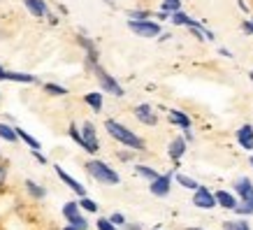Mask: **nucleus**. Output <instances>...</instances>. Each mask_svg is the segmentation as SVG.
I'll return each mask as SVG.
<instances>
[{
	"label": "nucleus",
	"mask_w": 253,
	"mask_h": 230,
	"mask_svg": "<svg viewBox=\"0 0 253 230\" xmlns=\"http://www.w3.org/2000/svg\"><path fill=\"white\" fill-rule=\"evenodd\" d=\"M105 128H107L109 135H112L116 142H121L123 146H130V149H137V151L146 149V146H144V139L139 138V135H135L130 128H126V126H121L119 121H114V119L105 121Z\"/></svg>",
	"instance_id": "f257e3e1"
},
{
	"label": "nucleus",
	"mask_w": 253,
	"mask_h": 230,
	"mask_svg": "<svg viewBox=\"0 0 253 230\" xmlns=\"http://www.w3.org/2000/svg\"><path fill=\"white\" fill-rule=\"evenodd\" d=\"M86 170H88V175H91L95 182H100V184H107V186L119 184V175H116L114 170L109 168L107 163H102V161H88V163H86Z\"/></svg>",
	"instance_id": "f03ea898"
},
{
	"label": "nucleus",
	"mask_w": 253,
	"mask_h": 230,
	"mask_svg": "<svg viewBox=\"0 0 253 230\" xmlns=\"http://www.w3.org/2000/svg\"><path fill=\"white\" fill-rule=\"evenodd\" d=\"M86 65H88V68L93 70V75H95V79H98L100 82V89H102V91H109L112 93V95H119V98H121L123 93V89H121V84H119V82H116L114 77L109 75V72H105V70L100 68L98 65V61L95 63H91V61H86Z\"/></svg>",
	"instance_id": "7ed1b4c3"
},
{
	"label": "nucleus",
	"mask_w": 253,
	"mask_h": 230,
	"mask_svg": "<svg viewBox=\"0 0 253 230\" xmlns=\"http://www.w3.org/2000/svg\"><path fill=\"white\" fill-rule=\"evenodd\" d=\"M128 28H130L135 35L139 38H156V35H161V23L156 21H128Z\"/></svg>",
	"instance_id": "20e7f679"
},
{
	"label": "nucleus",
	"mask_w": 253,
	"mask_h": 230,
	"mask_svg": "<svg viewBox=\"0 0 253 230\" xmlns=\"http://www.w3.org/2000/svg\"><path fill=\"white\" fill-rule=\"evenodd\" d=\"M193 205H195V207H200V209H211V207H216V205H218V202H216V193L207 191L205 186H200L198 191L193 193Z\"/></svg>",
	"instance_id": "39448f33"
},
{
	"label": "nucleus",
	"mask_w": 253,
	"mask_h": 230,
	"mask_svg": "<svg viewBox=\"0 0 253 230\" xmlns=\"http://www.w3.org/2000/svg\"><path fill=\"white\" fill-rule=\"evenodd\" d=\"M82 135H84V151L95 153L98 151V135H95V126L86 121L84 128H82Z\"/></svg>",
	"instance_id": "423d86ee"
},
{
	"label": "nucleus",
	"mask_w": 253,
	"mask_h": 230,
	"mask_svg": "<svg viewBox=\"0 0 253 230\" xmlns=\"http://www.w3.org/2000/svg\"><path fill=\"white\" fill-rule=\"evenodd\" d=\"M169 186H172V175H161L158 179H154L151 184H149V191L154 193V195H158V198H163V195H168L169 193Z\"/></svg>",
	"instance_id": "0eeeda50"
},
{
	"label": "nucleus",
	"mask_w": 253,
	"mask_h": 230,
	"mask_svg": "<svg viewBox=\"0 0 253 230\" xmlns=\"http://www.w3.org/2000/svg\"><path fill=\"white\" fill-rule=\"evenodd\" d=\"M56 175L61 177L63 182L68 184V188H70V191H75V193H77V195H79V198H84V195H86V188H84V186L79 184V182H77V179H75V177H70V175H68V172H65V170H63V168H58V165H56Z\"/></svg>",
	"instance_id": "6e6552de"
},
{
	"label": "nucleus",
	"mask_w": 253,
	"mask_h": 230,
	"mask_svg": "<svg viewBox=\"0 0 253 230\" xmlns=\"http://www.w3.org/2000/svg\"><path fill=\"white\" fill-rule=\"evenodd\" d=\"M135 116H137L142 123H146V126H156V123H158V116H156L151 105H137V107H135Z\"/></svg>",
	"instance_id": "1a4fd4ad"
},
{
	"label": "nucleus",
	"mask_w": 253,
	"mask_h": 230,
	"mask_svg": "<svg viewBox=\"0 0 253 230\" xmlns=\"http://www.w3.org/2000/svg\"><path fill=\"white\" fill-rule=\"evenodd\" d=\"M237 142L242 149H246V151L253 149V126L251 123H246V126H242L237 131Z\"/></svg>",
	"instance_id": "9d476101"
},
{
	"label": "nucleus",
	"mask_w": 253,
	"mask_h": 230,
	"mask_svg": "<svg viewBox=\"0 0 253 230\" xmlns=\"http://www.w3.org/2000/svg\"><path fill=\"white\" fill-rule=\"evenodd\" d=\"M184 151H186V138H174L172 142H169L168 153H169V158H172L174 163H179V158L184 156Z\"/></svg>",
	"instance_id": "9b49d317"
},
{
	"label": "nucleus",
	"mask_w": 253,
	"mask_h": 230,
	"mask_svg": "<svg viewBox=\"0 0 253 230\" xmlns=\"http://www.w3.org/2000/svg\"><path fill=\"white\" fill-rule=\"evenodd\" d=\"M2 79H9V82H23V84H33L35 77L28 75V72H9V70H0V82Z\"/></svg>",
	"instance_id": "f8f14e48"
},
{
	"label": "nucleus",
	"mask_w": 253,
	"mask_h": 230,
	"mask_svg": "<svg viewBox=\"0 0 253 230\" xmlns=\"http://www.w3.org/2000/svg\"><path fill=\"white\" fill-rule=\"evenodd\" d=\"M23 5L28 7V12H31L33 16H38V19L49 16V9H46V5L42 2V0H23Z\"/></svg>",
	"instance_id": "ddd939ff"
},
{
	"label": "nucleus",
	"mask_w": 253,
	"mask_h": 230,
	"mask_svg": "<svg viewBox=\"0 0 253 230\" xmlns=\"http://www.w3.org/2000/svg\"><path fill=\"white\" fill-rule=\"evenodd\" d=\"M235 191L239 193V198H242V200L253 198V184L249 182V179H246V177L237 179V184H235Z\"/></svg>",
	"instance_id": "4468645a"
},
{
	"label": "nucleus",
	"mask_w": 253,
	"mask_h": 230,
	"mask_svg": "<svg viewBox=\"0 0 253 230\" xmlns=\"http://www.w3.org/2000/svg\"><path fill=\"white\" fill-rule=\"evenodd\" d=\"M216 202L221 205L223 209H232L235 212V207H237V200H235V195L228 191H218L216 193Z\"/></svg>",
	"instance_id": "2eb2a0df"
},
{
	"label": "nucleus",
	"mask_w": 253,
	"mask_h": 230,
	"mask_svg": "<svg viewBox=\"0 0 253 230\" xmlns=\"http://www.w3.org/2000/svg\"><path fill=\"white\" fill-rule=\"evenodd\" d=\"M168 116H169V121L174 123V126H179V128H191V119L184 114V112H179V109H169L168 112Z\"/></svg>",
	"instance_id": "dca6fc26"
},
{
	"label": "nucleus",
	"mask_w": 253,
	"mask_h": 230,
	"mask_svg": "<svg viewBox=\"0 0 253 230\" xmlns=\"http://www.w3.org/2000/svg\"><path fill=\"white\" fill-rule=\"evenodd\" d=\"M77 40H79V45L86 49V58H88L91 63L98 61V49H95V45H93L91 40L86 38V35H77Z\"/></svg>",
	"instance_id": "f3484780"
},
{
	"label": "nucleus",
	"mask_w": 253,
	"mask_h": 230,
	"mask_svg": "<svg viewBox=\"0 0 253 230\" xmlns=\"http://www.w3.org/2000/svg\"><path fill=\"white\" fill-rule=\"evenodd\" d=\"M84 102L88 105V107L95 109V112H100V109H102V95H100L98 91H95V93H86V95H84Z\"/></svg>",
	"instance_id": "a211bd4d"
},
{
	"label": "nucleus",
	"mask_w": 253,
	"mask_h": 230,
	"mask_svg": "<svg viewBox=\"0 0 253 230\" xmlns=\"http://www.w3.org/2000/svg\"><path fill=\"white\" fill-rule=\"evenodd\" d=\"M26 191L31 193L35 200H40V198H44V195H46L44 188H42V186H38L35 182H33V179H26Z\"/></svg>",
	"instance_id": "6ab92c4d"
},
{
	"label": "nucleus",
	"mask_w": 253,
	"mask_h": 230,
	"mask_svg": "<svg viewBox=\"0 0 253 230\" xmlns=\"http://www.w3.org/2000/svg\"><path fill=\"white\" fill-rule=\"evenodd\" d=\"M235 212H237V214H242V216H251V214H253V198L237 202V207H235Z\"/></svg>",
	"instance_id": "aec40b11"
},
{
	"label": "nucleus",
	"mask_w": 253,
	"mask_h": 230,
	"mask_svg": "<svg viewBox=\"0 0 253 230\" xmlns=\"http://www.w3.org/2000/svg\"><path fill=\"white\" fill-rule=\"evenodd\" d=\"M0 138L7 139V142H16V139H19V135H16L14 128H9L7 123H0Z\"/></svg>",
	"instance_id": "412c9836"
},
{
	"label": "nucleus",
	"mask_w": 253,
	"mask_h": 230,
	"mask_svg": "<svg viewBox=\"0 0 253 230\" xmlns=\"http://www.w3.org/2000/svg\"><path fill=\"white\" fill-rule=\"evenodd\" d=\"M135 172H137L139 177H144V179H149V182H154V179H158V172H156V170H151V168H146V165H137V168H135Z\"/></svg>",
	"instance_id": "4be33fe9"
},
{
	"label": "nucleus",
	"mask_w": 253,
	"mask_h": 230,
	"mask_svg": "<svg viewBox=\"0 0 253 230\" xmlns=\"http://www.w3.org/2000/svg\"><path fill=\"white\" fill-rule=\"evenodd\" d=\"M14 131H16V135H19V138H21L23 142H26V144L31 146V149H40V142H38L35 138H33V135H28V133L21 131V128H14Z\"/></svg>",
	"instance_id": "5701e85b"
},
{
	"label": "nucleus",
	"mask_w": 253,
	"mask_h": 230,
	"mask_svg": "<svg viewBox=\"0 0 253 230\" xmlns=\"http://www.w3.org/2000/svg\"><path fill=\"white\" fill-rule=\"evenodd\" d=\"M169 19H172V21H174L176 26H188V23L193 21L191 16H188V14H184L181 9H176V12H172V16H169Z\"/></svg>",
	"instance_id": "b1692460"
},
{
	"label": "nucleus",
	"mask_w": 253,
	"mask_h": 230,
	"mask_svg": "<svg viewBox=\"0 0 253 230\" xmlns=\"http://www.w3.org/2000/svg\"><path fill=\"white\" fill-rule=\"evenodd\" d=\"M176 182L184 186V188H191V191H198L200 184L195 182V179H191V177H186V175H176Z\"/></svg>",
	"instance_id": "393cba45"
},
{
	"label": "nucleus",
	"mask_w": 253,
	"mask_h": 230,
	"mask_svg": "<svg viewBox=\"0 0 253 230\" xmlns=\"http://www.w3.org/2000/svg\"><path fill=\"white\" fill-rule=\"evenodd\" d=\"M63 216H65V219L79 216V202H68V205L63 207Z\"/></svg>",
	"instance_id": "a878e982"
},
{
	"label": "nucleus",
	"mask_w": 253,
	"mask_h": 230,
	"mask_svg": "<svg viewBox=\"0 0 253 230\" xmlns=\"http://www.w3.org/2000/svg\"><path fill=\"white\" fill-rule=\"evenodd\" d=\"M223 230H251L246 221H225L223 223Z\"/></svg>",
	"instance_id": "bb28decb"
},
{
	"label": "nucleus",
	"mask_w": 253,
	"mask_h": 230,
	"mask_svg": "<svg viewBox=\"0 0 253 230\" xmlns=\"http://www.w3.org/2000/svg\"><path fill=\"white\" fill-rule=\"evenodd\" d=\"M79 207L82 209H86V212H93V214H95V212H98V202H93L91 198H79Z\"/></svg>",
	"instance_id": "cd10ccee"
},
{
	"label": "nucleus",
	"mask_w": 253,
	"mask_h": 230,
	"mask_svg": "<svg viewBox=\"0 0 253 230\" xmlns=\"http://www.w3.org/2000/svg\"><path fill=\"white\" fill-rule=\"evenodd\" d=\"M68 223L70 226H75L77 230H88V223H86V219L82 214L79 216H72V219H68Z\"/></svg>",
	"instance_id": "c85d7f7f"
},
{
	"label": "nucleus",
	"mask_w": 253,
	"mask_h": 230,
	"mask_svg": "<svg viewBox=\"0 0 253 230\" xmlns=\"http://www.w3.org/2000/svg\"><path fill=\"white\" fill-rule=\"evenodd\" d=\"M68 133H70V138H72L79 146H82V149H84V135H82V133L77 131V126H75V123H72V126L68 128Z\"/></svg>",
	"instance_id": "c756f323"
},
{
	"label": "nucleus",
	"mask_w": 253,
	"mask_h": 230,
	"mask_svg": "<svg viewBox=\"0 0 253 230\" xmlns=\"http://www.w3.org/2000/svg\"><path fill=\"white\" fill-rule=\"evenodd\" d=\"M44 91L49 93V95H65L68 89H63V86H58V84H44Z\"/></svg>",
	"instance_id": "7c9ffc66"
},
{
	"label": "nucleus",
	"mask_w": 253,
	"mask_h": 230,
	"mask_svg": "<svg viewBox=\"0 0 253 230\" xmlns=\"http://www.w3.org/2000/svg\"><path fill=\"white\" fill-rule=\"evenodd\" d=\"M128 16H130L132 21H146V16H151V14L144 12V9H132V12H128Z\"/></svg>",
	"instance_id": "2f4dec72"
},
{
	"label": "nucleus",
	"mask_w": 253,
	"mask_h": 230,
	"mask_svg": "<svg viewBox=\"0 0 253 230\" xmlns=\"http://www.w3.org/2000/svg\"><path fill=\"white\" fill-rule=\"evenodd\" d=\"M163 9L172 14V12H176V9H181V2H179V0H165V2H163Z\"/></svg>",
	"instance_id": "473e14b6"
},
{
	"label": "nucleus",
	"mask_w": 253,
	"mask_h": 230,
	"mask_svg": "<svg viewBox=\"0 0 253 230\" xmlns=\"http://www.w3.org/2000/svg\"><path fill=\"white\" fill-rule=\"evenodd\" d=\"M98 230H116V226L109 219H98Z\"/></svg>",
	"instance_id": "72a5a7b5"
},
{
	"label": "nucleus",
	"mask_w": 253,
	"mask_h": 230,
	"mask_svg": "<svg viewBox=\"0 0 253 230\" xmlns=\"http://www.w3.org/2000/svg\"><path fill=\"white\" fill-rule=\"evenodd\" d=\"M109 221L114 223V226H123V223H126V216H123L121 212H114V214L109 216Z\"/></svg>",
	"instance_id": "f704fd0d"
},
{
	"label": "nucleus",
	"mask_w": 253,
	"mask_h": 230,
	"mask_svg": "<svg viewBox=\"0 0 253 230\" xmlns=\"http://www.w3.org/2000/svg\"><path fill=\"white\" fill-rule=\"evenodd\" d=\"M5 179H7V163L0 161V186L5 184Z\"/></svg>",
	"instance_id": "c9c22d12"
},
{
	"label": "nucleus",
	"mask_w": 253,
	"mask_h": 230,
	"mask_svg": "<svg viewBox=\"0 0 253 230\" xmlns=\"http://www.w3.org/2000/svg\"><path fill=\"white\" fill-rule=\"evenodd\" d=\"M242 31H244L246 35H253V21H244V23H242Z\"/></svg>",
	"instance_id": "e433bc0d"
},
{
	"label": "nucleus",
	"mask_w": 253,
	"mask_h": 230,
	"mask_svg": "<svg viewBox=\"0 0 253 230\" xmlns=\"http://www.w3.org/2000/svg\"><path fill=\"white\" fill-rule=\"evenodd\" d=\"M33 156H35V158H38V161H40V165H46V158H44V156H42V153L38 151V149H33Z\"/></svg>",
	"instance_id": "4c0bfd02"
},
{
	"label": "nucleus",
	"mask_w": 253,
	"mask_h": 230,
	"mask_svg": "<svg viewBox=\"0 0 253 230\" xmlns=\"http://www.w3.org/2000/svg\"><path fill=\"white\" fill-rule=\"evenodd\" d=\"M184 138H186V142H191V139H193V133H191V128H186V131H184Z\"/></svg>",
	"instance_id": "58836bf2"
},
{
	"label": "nucleus",
	"mask_w": 253,
	"mask_h": 230,
	"mask_svg": "<svg viewBox=\"0 0 253 230\" xmlns=\"http://www.w3.org/2000/svg\"><path fill=\"white\" fill-rule=\"evenodd\" d=\"M237 2H239V7L244 9V12H249V7H246V2H244V0H237Z\"/></svg>",
	"instance_id": "ea45409f"
},
{
	"label": "nucleus",
	"mask_w": 253,
	"mask_h": 230,
	"mask_svg": "<svg viewBox=\"0 0 253 230\" xmlns=\"http://www.w3.org/2000/svg\"><path fill=\"white\" fill-rule=\"evenodd\" d=\"M128 230H142L139 226H128Z\"/></svg>",
	"instance_id": "a19ab883"
},
{
	"label": "nucleus",
	"mask_w": 253,
	"mask_h": 230,
	"mask_svg": "<svg viewBox=\"0 0 253 230\" xmlns=\"http://www.w3.org/2000/svg\"><path fill=\"white\" fill-rule=\"evenodd\" d=\"M63 230H77V228H75V226H68V228H63Z\"/></svg>",
	"instance_id": "79ce46f5"
},
{
	"label": "nucleus",
	"mask_w": 253,
	"mask_h": 230,
	"mask_svg": "<svg viewBox=\"0 0 253 230\" xmlns=\"http://www.w3.org/2000/svg\"><path fill=\"white\" fill-rule=\"evenodd\" d=\"M186 230H202V228H186Z\"/></svg>",
	"instance_id": "37998d69"
},
{
	"label": "nucleus",
	"mask_w": 253,
	"mask_h": 230,
	"mask_svg": "<svg viewBox=\"0 0 253 230\" xmlns=\"http://www.w3.org/2000/svg\"><path fill=\"white\" fill-rule=\"evenodd\" d=\"M251 165H253V156H251Z\"/></svg>",
	"instance_id": "c03bdc74"
},
{
	"label": "nucleus",
	"mask_w": 253,
	"mask_h": 230,
	"mask_svg": "<svg viewBox=\"0 0 253 230\" xmlns=\"http://www.w3.org/2000/svg\"><path fill=\"white\" fill-rule=\"evenodd\" d=\"M49 230H58V228H49Z\"/></svg>",
	"instance_id": "a18cd8bd"
},
{
	"label": "nucleus",
	"mask_w": 253,
	"mask_h": 230,
	"mask_svg": "<svg viewBox=\"0 0 253 230\" xmlns=\"http://www.w3.org/2000/svg\"><path fill=\"white\" fill-rule=\"evenodd\" d=\"M0 70H2V65H0Z\"/></svg>",
	"instance_id": "49530a36"
}]
</instances>
